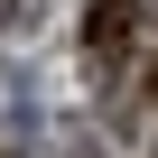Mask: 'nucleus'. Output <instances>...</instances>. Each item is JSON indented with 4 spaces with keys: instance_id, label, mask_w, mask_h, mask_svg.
<instances>
[{
    "instance_id": "1",
    "label": "nucleus",
    "mask_w": 158,
    "mask_h": 158,
    "mask_svg": "<svg viewBox=\"0 0 158 158\" xmlns=\"http://www.w3.org/2000/svg\"><path fill=\"white\" fill-rule=\"evenodd\" d=\"M130 28H139V10H130V0H102V10L84 19V56H93V65L130 56Z\"/></svg>"
}]
</instances>
